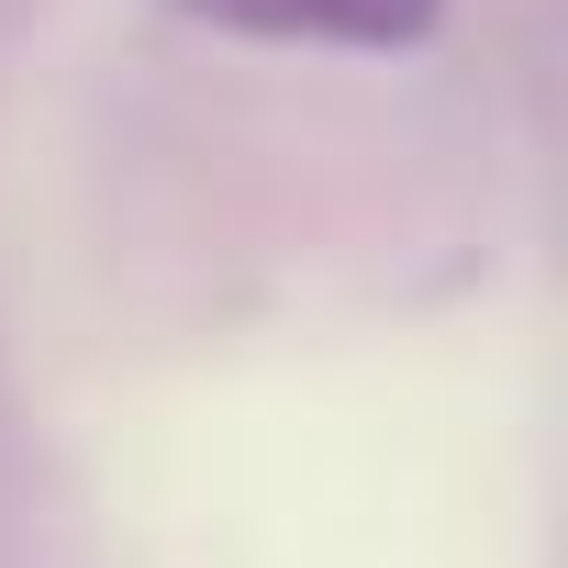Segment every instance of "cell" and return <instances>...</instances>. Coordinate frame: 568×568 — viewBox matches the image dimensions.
I'll use <instances>...</instances> for the list:
<instances>
[{
  "instance_id": "6da1fadb",
  "label": "cell",
  "mask_w": 568,
  "mask_h": 568,
  "mask_svg": "<svg viewBox=\"0 0 568 568\" xmlns=\"http://www.w3.org/2000/svg\"><path fill=\"white\" fill-rule=\"evenodd\" d=\"M212 23L245 34H324V45H413L435 23V0H190Z\"/></svg>"
}]
</instances>
